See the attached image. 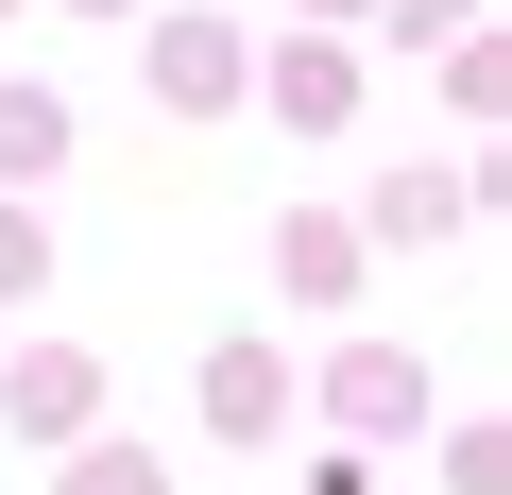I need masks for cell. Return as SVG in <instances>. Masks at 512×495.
Listing matches in <instances>:
<instances>
[{"mask_svg":"<svg viewBox=\"0 0 512 495\" xmlns=\"http://www.w3.org/2000/svg\"><path fill=\"white\" fill-rule=\"evenodd\" d=\"M0 410H18L35 444H86V410H103V359H86V342H35L18 376H0Z\"/></svg>","mask_w":512,"mask_h":495,"instance_id":"cell-1","label":"cell"},{"mask_svg":"<svg viewBox=\"0 0 512 495\" xmlns=\"http://www.w3.org/2000/svg\"><path fill=\"white\" fill-rule=\"evenodd\" d=\"M154 103H171V120H222V103H239V35H222V18H154Z\"/></svg>","mask_w":512,"mask_h":495,"instance_id":"cell-2","label":"cell"},{"mask_svg":"<svg viewBox=\"0 0 512 495\" xmlns=\"http://www.w3.org/2000/svg\"><path fill=\"white\" fill-rule=\"evenodd\" d=\"M205 427H222V444H274V427H291V359H274V342H222V359H205Z\"/></svg>","mask_w":512,"mask_h":495,"instance_id":"cell-3","label":"cell"},{"mask_svg":"<svg viewBox=\"0 0 512 495\" xmlns=\"http://www.w3.org/2000/svg\"><path fill=\"white\" fill-rule=\"evenodd\" d=\"M274 120H291V137H342V120H359V52H342V35H291V52H274Z\"/></svg>","mask_w":512,"mask_h":495,"instance_id":"cell-4","label":"cell"},{"mask_svg":"<svg viewBox=\"0 0 512 495\" xmlns=\"http://www.w3.org/2000/svg\"><path fill=\"white\" fill-rule=\"evenodd\" d=\"M325 410H342V427H427V359H410V342H359V359L325 376Z\"/></svg>","mask_w":512,"mask_h":495,"instance_id":"cell-5","label":"cell"},{"mask_svg":"<svg viewBox=\"0 0 512 495\" xmlns=\"http://www.w3.org/2000/svg\"><path fill=\"white\" fill-rule=\"evenodd\" d=\"M478 222V171H393L376 188V239H461Z\"/></svg>","mask_w":512,"mask_h":495,"instance_id":"cell-6","label":"cell"},{"mask_svg":"<svg viewBox=\"0 0 512 495\" xmlns=\"http://www.w3.org/2000/svg\"><path fill=\"white\" fill-rule=\"evenodd\" d=\"M35 171H69V103L52 86H0V188H35Z\"/></svg>","mask_w":512,"mask_h":495,"instance_id":"cell-7","label":"cell"},{"mask_svg":"<svg viewBox=\"0 0 512 495\" xmlns=\"http://www.w3.org/2000/svg\"><path fill=\"white\" fill-rule=\"evenodd\" d=\"M274 291L342 308V291H359V239H342V222H274Z\"/></svg>","mask_w":512,"mask_h":495,"instance_id":"cell-8","label":"cell"},{"mask_svg":"<svg viewBox=\"0 0 512 495\" xmlns=\"http://www.w3.org/2000/svg\"><path fill=\"white\" fill-rule=\"evenodd\" d=\"M35 291H52V222L0 188V308H35Z\"/></svg>","mask_w":512,"mask_h":495,"instance_id":"cell-9","label":"cell"},{"mask_svg":"<svg viewBox=\"0 0 512 495\" xmlns=\"http://www.w3.org/2000/svg\"><path fill=\"white\" fill-rule=\"evenodd\" d=\"M52 495H171V478H154V444H69Z\"/></svg>","mask_w":512,"mask_h":495,"instance_id":"cell-10","label":"cell"},{"mask_svg":"<svg viewBox=\"0 0 512 495\" xmlns=\"http://www.w3.org/2000/svg\"><path fill=\"white\" fill-rule=\"evenodd\" d=\"M376 18H393V35L427 52V35H461V18H478V0H376Z\"/></svg>","mask_w":512,"mask_h":495,"instance_id":"cell-11","label":"cell"},{"mask_svg":"<svg viewBox=\"0 0 512 495\" xmlns=\"http://www.w3.org/2000/svg\"><path fill=\"white\" fill-rule=\"evenodd\" d=\"M86 18H137V0H86Z\"/></svg>","mask_w":512,"mask_h":495,"instance_id":"cell-12","label":"cell"},{"mask_svg":"<svg viewBox=\"0 0 512 495\" xmlns=\"http://www.w3.org/2000/svg\"><path fill=\"white\" fill-rule=\"evenodd\" d=\"M325 18H359V0H325Z\"/></svg>","mask_w":512,"mask_h":495,"instance_id":"cell-13","label":"cell"}]
</instances>
